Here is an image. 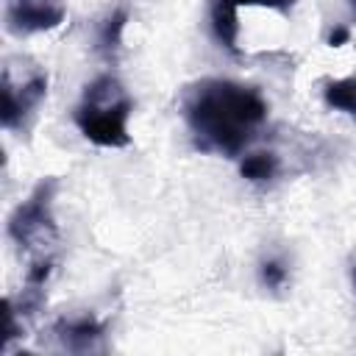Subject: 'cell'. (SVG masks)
Here are the masks:
<instances>
[{
    "label": "cell",
    "mask_w": 356,
    "mask_h": 356,
    "mask_svg": "<svg viewBox=\"0 0 356 356\" xmlns=\"http://www.w3.org/2000/svg\"><path fill=\"white\" fill-rule=\"evenodd\" d=\"M184 120L203 153L239 156L267 120V100L259 89L203 78L184 92Z\"/></svg>",
    "instance_id": "1"
},
{
    "label": "cell",
    "mask_w": 356,
    "mask_h": 356,
    "mask_svg": "<svg viewBox=\"0 0 356 356\" xmlns=\"http://www.w3.org/2000/svg\"><path fill=\"white\" fill-rule=\"evenodd\" d=\"M134 100L114 75H97L83 86V97L75 106L78 131L97 147H125L131 142L128 117Z\"/></svg>",
    "instance_id": "2"
},
{
    "label": "cell",
    "mask_w": 356,
    "mask_h": 356,
    "mask_svg": "<svg viewBox=\"0 0 356 356\" xmlns=\"http://www.w3.org/2000/svg\"><path fill=\"white\" fill-rule=\"evenodd\" d=\"M58 181L44 178L36 184V189L14 209L8 217V236L17 248L36 256H50V248L58 242V228L53 217V200H56Z\"/></svg>",
    "instance_id": "3"
},
{
    "label": "cell",
    "mask_w": 356,
    "mask_h": 356,
    "mask_svg": "<svg viewBox=\"0 0 356 356\" xmlns=\"http://www.w3.org/2000/svg\"><path fill=\"white\" fill-rule=\"evenodd\" d=\"M47 95V72L36 64H28L19 58V67L14 61H6L3 67V125L8 131H22L28 120L36 114L39 103Z\"/></svg>",
    "instance_id": "4"
},
{
    "label": "cell",
    "mask_w": 356,
    "mask_h": 356,
    "mask_svg": "<svg viewBox=\"0 0 356 356\" xmlns=\"http://www.w3.org/2000/svg\"><path fill=\"white\" fill-rule=\"evenodd\" d=\"M64 0H6V25L11 33H39L64 22Z\"/></svg>",
    "instance_id": "5"
},
{
    "label": "cell",
    "mask_w": 356,
    "mask_h": 356,
    "mask_svg": "<svg viewBox=\"0 0 356 356\" xmlns=\"http://www.w3.org/2000/svg\"><path fill=\"white\" fill-rule=\"evenodd\" d=\"M53 334L64 350L92 353V350H103L106 325L95 314H75V317H61L53 325Z\"/></svg>",
    "instance_id": "6"
},
{
    "label": "cell",
    "mask_w": 356,
    "mask_h": 356,
    "mask_svg": "<svg viewBox=\"0 0 356 356\" xmlns=\"http://www.w3.org/2000/svg\"><path fill=\"white\" fill-rule=\"evenodd\" d=\"M239 8L231 0H211V28L214 36L222 47H228L231 53H236V42H239Z\"/></svg>",
    "instance_id": "7"
},
{
    "label": "cell",
    "mask_w": 356,
    "mask_h": 356,
    "mask_svg": "<svg viewBox=\"0 0 356 356\" xmlns=\"http://www.w3.org/2000/svg\"><path fill=\"white\" fill-rule=\"evenodd\" d=\"M323 97L331 108H339L356 120V78H339L328 81L323 89Z\"/></svg>",
    "instance_id": "8"
},
{
    "label": "cell",
    "mask_w": 356,
    "mask_h": 356,
    "mask_svg": "<svg viewBox=\"0 0 356 356\" xmlns=\"http://www.w3.org/2000/svg\"><path fill=\"white\" fill-rule=\"evenodd\" d=\"M239 172H242V178H248L253 184H264L278 175V159L273 153H250L242 159Z\"/></svg>",
    "instance_id": "9"
},
{
    "label": "cell",
    "mask_w": 356,
    "mask_h": 356,
    "mask_svg": "<svg viewBox=\"0 0 356 356\" xmlns=\"http://www.w3.org/2000/svg\"><path fill=\"white\" fill-rule=\"evenodd\" d=\"M125 19H128V11H125V8H114V11L103 19L100 33H97V50L111 53V50L120 47V33H122V28H125Z\"/></svg>",
    "instance_id": "10"
},
{
    "label": "cell",
    "mask_w": 356,
    "mask_h": 356,
    "mask_svg": "<svg viewBox=\"0 0 356 356\" xmlns=\"http://www.w3.org/2000/svg\"><path fill=\"white\" fill-rule=\"evenodd\" d=\"M261 284L267 289H281L286 284V267L281 261H275V259L261 261Z\"/></svg>",
    "instance_id": "11"
},
{
    "label": "cell",
    "mask_w": 356,
    "mask_h": 356,
    "mask_svg": "<svg viewBox=\"0 0 356 356\" xmlns=\"http://www.w3.org/2000/svg\"><path fill=\"white\" fill-rule=\"evenodd\" d=\"M236 8L239 6H261V8H273V11H289L295 0H231Z\"/></svg>",
    "instance_id": "12"
},
{
    "label": "cell",
    "mask_w": 356,
    "mask_h": 356,
    "mask_svg": "<svg viewBox=\"0 0 356 356\" xmlns=\"http://www.w3.org/2000/svg\"><path fill=\"white\" fill-rule=\"evenodd\" d=\"M342 42H348V31H345V28H337V31H331V36H328V44L339 47Z\"/></svg>",
    "instance_id": "13"
},
{
    "label": "cell",
    "mask_w": 356,
    "mask_h": 356,
    "mask_svg": "<svg viewBox=\"0 0 356 356\" xmlns=\"http://www.w3.org/2000/svg\"><path fill=\"white\" fill-rule=\"evenodd\" d=\"M350 6H353V11H356V0H350Z\"/></svg>",
    "instance_id": "14"
},
{
    "label": "cell",
    "mask_w": 356,
    "mask_h": 356,
    "mask_svg": "<svg viewBox=\"0 0 356 356\" xmlns=\"http://www.w3.org/2000/svg\"><path fill=\"white\" fill-rule=\"evenodd\" d=\"M353 281H356V270H353Z\"/></svg>",
    "instance_id": "15"
}]
</instances>
